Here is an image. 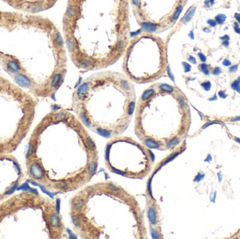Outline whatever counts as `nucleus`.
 <instances>
[{
    "instance_id": "72a5a7b5",
    "label": "nucleus",
    "mask_w": 240,
    "mask_h": 239,
    "mask_svg": "<svg viewBox=\"0 0 240 239\" xmlns=\"http://www.w3.org/2000/svg\"><path fill=\"white\" fill-rule=\"evenodd\" d=\"M220 39L222 41H226V40L229 41V39H230V37H229L228 35H227V34H226V35H224L223 37H220Z\"/></svg>"
},
{
    "instance_id": "f3484780",
    "label": "nucleus",
    "mask_w": 240,
    "mask_h": 239,
    "mask_svg": "<svg viewBox=\"0 0 240 239\" xmlns=\"http://www.w3.org/2000/svg\"><path fill=\"white\" fill-rule=\"evenodd\" d=\"M225 18H226V16L225 15H222V14H219L216 17V21L218 24H222V23L225 22Z\"/></svg>"
},
{
    "instance_id": "ddd939ff",
    "label": "nucleus",
    "mask_w": 240,
    "mask_h": 239,
    "mask_svg": "<svg viewBox=\"0 0 240 239\" xmlns=\"http://www.w3.org/2000/svg\"><path fill=\"white\" fill-rule=\"evenodd\" d=\"M96 131H97V132L100 135L104 136V137H109V136L111 135V134H112L111 131H108V130H105V129H96Z\"/></svg>"
},
{
    "instance_id": "9b49d317",
    "label": "nucleus",
    "mask_w": 240,
    "mask_h": 239,
    "mask_svg": "<svg viewBox=\"0 0 240 239\" xmlns=\"http://www.w3.org/2000/svg\"><path fill=\"white\" fill-rule=\"evenodd\" d=\"M49 219L51 224V226H53V227H58L61 225V221H60L59 217H58V215H56V214L51 215Z\"/></svg>"
},
{
    "instance_id": "39448f33",
    "label": "nucleus",
    "mask_w": 240,
    "mask_h": 239,
    "mask_svg": "<svg viewBox=\"0 0 240 239\" xmlns=\"http://www.w3.org/2000/svg\"><path fill=\"white\" fill-rule=\"evenodd\" d=\"M16 7L24 9L31 12L46 10L54 5L57 0H4Z\"/></svg>"
},
{
    "instance_id": "aec40b11",
    "label": "nucleus",
    "mask_w": 240,
    "mask_h": 239,
    "mask_svg": "<svg viewBox=\"0 0 240 239\" xmlns=\"http://www.w3.org/2000/svg\"><path fill=\"white\" fill-rule=\"evenodd\" d=\"M201 86L204 88L205 91H210V89H211V83L209 81H206L203 82V83H201Z\"/></svg>"
},
{
    "instance_id": "9d476101",
    "label": "nucleus",
    "mask_w": 240,
    "mask_h": 239,
    "mask_svg": "<svg viewBox=\"0 0 240 239\" xmlns=\"http://www.w3.org/2000/svg\"><path fill=\"white\" fill-rule=\"evenodd\" d=\"M84 203V200L82 198H76L72 201V208L75 210H81L83 208Z\"/></svg>"
},
{
    "instance_id": "f704fd0d",
    "label": "nucleus",
    "mask_w": 240,
    "mask_h": 239,
    "mask_svg": "<svg viewBox=\"0 0 240 239\" xmlns=\"http://www.w3.org/2000/svg\"><path fill=\"white\" fill-rule=\"evenodd\" d=\"M222 46H224L225 47H228L229 46V41L228 40H226V41H222Z\"/></svg>"
},
{
    "instance_id": "423d86ee",
    "label": "nucleus",
    "mask_w": 240,
    "mask_h": 239,
    "mask_svg": "<svg viewBox=\"0 0 240 239\" xmlns=\"http://www.w3.org/2000/svg\"><path fill=\"white\" fill-rule=\"evenodd\" d=\"M15 81L18 85L23 86V87H30L32 86V80L26 74L23 73H19L16 74L15 76Z\"/></svg>"
},
{
    "instance_id": "412c9836",
    "label": "nucleus",
    "mask_w": 240,
    "mask_h": 239,
    "mask_svg": "<svg viewBox=\"0 0 240 239\" xmlns=\"http://www.w3.org/2000/svg\"><path fill=\"white\" fill-rule=\"evenodd\" d=\"M220 121H209V122L205 123L204 125L203 126H202V129H205L206 128L208 127L209 126H211V125H214V124H221Z\"/></svg>"
},
{
    "instance_id": "ea45409f",
    "label": "nucleus",
    "mask_w": 240,
    "mask_h": 239,
    "mask_svg": "<svg viewBox=\"0 0 240 239\" xmlns=\"http://www.w3.org/2000/svg\"><path fill=\"white\" fill-rule=\"evenodd\" d=\"M203 31L204 32H211V30H210L208 29V28H204Z\"/></svg>"
},
{
    "instance_id": "6e6552de",
    "label": "nucleus",
    "mask_w": 240,
    "mask_h": 239,
    "mask_svg": "<svg viewBox=\"0 0 240 239\" xmlns=\"http://www.w3.org/2000/svg\"><path fill=\"white\" fill-rule=\"evenodd\" d=\"M30 172L34 178L37 179L42 178L44 175L43 169L37 164H34L32 165L30 168Z\"/></svg>"
},
{
    "instance_id": "f257e3e1",
    "label": "nucleus",
    "mask_w": 240,
    "mask_h": 239,
    "mask_svg": "<svg viewBox=\"0 0 240 239\" xmlns=\"http://www.w3.org/2000/svg\"><path fill=\"white\" fill-rule=\"evenodd\" d=\"M131 0H67L63 37L76 67L106 69L122 57L130 39Z\"/></svg>"
},
{
    "instance_id": "f8f14e48",
    "label": "nucleus",
    "mask_w": 240,
    "mask_h": 239,
    "mask_svg": "<svg viewBox=\"0 0 240 239\" xmlns=\"http://www.w3.org/2000/svg\"><path fill=\"white\" fill-rule=\"evenodd\" d=\"M144 142L146 146H148V147H150V148H152V149L158 148L159 146V144H158L155 140H152V139L150 138V137H148V138L145 139Z\"/></svg>"
},
{
    "instance_id": "7c9ffc66",
    "label": "nucleus",
    "mask_w": 240,
    "mask_h": 239,
    "mask_svg": "<svg viewBox=\"0 0 240 239\" xmlns=\"http://www.w3.org/2000/svg\"><path fill=\"white\" fill-rule=\"evenodd\" d=\"M234 30H235V32H237V34H240V28L237 23H235V28H234Z\"/></svg>"
},
{
    "instance_id": "6ab92c4d",
    "label": "nucleus",
    "mask_w": 240,
    "mask_h": 239,
    "mask_svg": "<svg viewBox=\"0 0 240 239\" xmlns=\"http://www.w3.org/2000/svg\"><path fill=\"white\" fill-rule=\"evenodd\" d=\"M96 168H97V164L96 162H91L90 164L89 167H88V170L91 175H93L95 171L96 170Z\"/></svg>"
},
{
    "instance_id": "c85d7f7f",
    "label": "nucleus",
    "mask_w": 240,
    "mask_h": 239,
    "mask_svg": "<svg viewBox=\"0 0 240 239\" xmlns=\"http://www.w3.org/2000/svg\"><path fill=\"white\" fill-rule=\"evenodd\" d=\"M218 96H220L221 98H227V94L224 91H220L218 92Z\"/></svg>"
},
{
    "instance_id": "7ed1b4c3",
    "label": "nucleus",
    "mask_w": 240,
    "mask_h": 239,
    "mask_svg": "<svg viewBox=\"0 0 240 239\" xmlns=\"http://www.w3.org/2000/svg\"><path fill=\"white\" fill-rule=\"evenodd\" d=\"M122 58V70L130 81L150 83L169 75L168 46L159 34L140 28L133 32Z\"/></svg>"
},
{
    "instance_id": "0eeeda50",
    "label": "nucleus",
    "mask_w": 240,
    "mask_h": 239,
    "mask_svg": "<svg viewBox=\"0 0 240 239\" xmlns=\"http://www.w3.org/2000/svg\"><path fill=\"white\" fill-rule=\"evenodd\" d=\"M6 67L7 70L11 73L17 74L22 70V67L20 63L16 60H9L6 62Z\"/></svg>"
},
{
    "instance_id": "bb28decb",
    "label": "nucleus",
    "mask_w": 240,
    "mask_h": 239,
    "mask_svg": "<svg viewBox=\"0 0 240 239\" xmlns=\"http://www.w3.org/2000/svg\"><path fill=\"white\" fill-rule=\"evenodd\" d=\"M187 60H188L189 62H190V63H192V64H196L197 63L196 58L194 56H192V55H189Z\"/></svg>"
},
{
    "instance_id": "a878e982",
    "label": "nucleus",
    "mask_w": 240,
    "mask_h": 239,
    "mask_svg": "<svg viewBox=\"0 0 240 239\" xmlns=\"http://www.w3.org/2000/svg\"><path fill=\"white\" fill-rule=\"evenodd\" d=\"M198 56L200 58V60L203 63H205L206 61V57L202 53H198Z\"/></svg>"
},
{
    "instance_id": "a211bd4d",
    "label": "nucleus",
    "mask_w": 240,
    "mask_h": 239,
    "mask_svg": "<svg viewBox=\"0 0 240 239\" xmlns=\"http://www.w3.org/2000/svg\"><path fill=\"white\" fill-rule=\"evenodd\" d=\"M86 142H87V145H88V148L91 149V150H94L95 149H96V145H95L94 142L92 141L91 137H88V136H86Z\"/></svg>"
},
{
    "instance_id": "4468645a",
    "label": "nucleus",
    "mask_w": 240,
    "mask_h": 239,
    "mask_svg": "<svg viewBox=\"0 0 240 239\" xmlns=\"http://www.w3.org/2000/svg\"><path fill=\"white\" fill-rule=\"evenodd\" d=\"M200 70L203 72L205 75H208L209 74V69H208V65L206 63H202L200 65Z\"/></svg>"
},
{
    "instance_id": "a19ab883",
    "label": "nucleus",
    "mask_w": 240,
    "mask_h": 239,
    "mask_svg": "<svg viewBox=\"0 0 240 239\" xmlns=\"http://www.w3.org/2000/svg\"><path fill=\"white\" fill-rule=\"evenodd\" d=\"M237 80H238V81H239V83H240V76H239V77H238V79Z\"/></svg>"
},
{
    "instance_id": "58836bf2",
    "label": "nucleus",
    "mask_w": 240,
    "mask_h": 239,
    "mask_svg": "<svg viewBox=\"0 0 240 239\" xmlns=\"http://www.w3.org/2000/svg\"><path fill=\"white\" fill-rule=\"evenodd\" d=\"M235 141L240 144V138H239V137H235Z\"/></svg>"
},
{
    "instance_id": "4be33fe9",
    "label": "nucleus",
    "mask_w": 240,
    "mask_h": 239,
    "mask_svg": "<svg viewBox=\"0 0 240 239\" xmlns=\"http://www.w3.org/2000/svg\"><path fill=\"white\" fill-rule=\"evenodd\" d=\"M107 187H108L111 191H115V192H117V191H120V188L119 187V186H116V185H115L113 184H108V185H107Z\"/></svg>"
},
{
    "instance_id": "473e14b6",
    "label": "nucleus",
    "mask_w": 240,
    "mask_h": 239,
    "mask_svg": "<svg viewBox=\"0 0 240 239\" xmlns=\"http://www.w3.org/2000/svg\"><path fill=\"white\" fill-rule=\"evenodd\" d=\"M203 178H204V175H202V174H200V173L198 174L197 176L195 178V181H197V182L200 181V180L203 179Z\"/></svg>"
},
{
    "instance_id": "e433bc0d",
    "label": "nucleus",
    "mask_w": 240,
    "mask_h": 239,
    "mask_svg": "<svg viewBox=\"0 0 240 239\" xmlns=\"http://www.w3.org/2000/svg\"><path fill=\"white\" fill-rule=\"evenodd\" d=\"M235 18L238 20V22L240 23V13H236L235 15Z\"/></svg>"
},
{
    "instance_id": "cd10ccee",
    "label": "nucleus",
    "mask_w": 240,
    "mask_h": 239,
    "mask_svg": "<svg viewBox=\"0 0 240 239\" xmlns=\"http://www.w3.org/2000/svg\"><path fill=\"white\" fill-rule=\"evenodd\" d=\"M238 69V65H235L232 66V67H230L229 70H230V72H235Z\"/></svg>"
},
{
    "instance_id": "1a4fd4ad",
    "label": "nucleus",
    "mask_w": 240,
    "mask_h": 239,
    "mask_svg": "<svg viewBox=\"0 0 240 239\" xmlns=\"http://www.w3.org/2000/svg\"><path fill=\"white\" fill-rule=\"evenodd\" d=\"M148 217L149 221H150L152 224H156L157 222V211H156L155 208L154 207L150 206L149 207L148 210Z\"/></svg>"
},
{
    "instance_id": "2eb2a0df",
    "label": "nucleus",
    "mask_w": 240,
    "mask_h": 239,
    "mask_svg": "<svg viewBox=\"0 0 240 239\" xmlns=\"http://www.w3.org/2000/svg\"><path fill=\"white\" fill-rule=\"evenodd\" d=\"M180 142V139L178 137H174V138L171 139V140H169L167 143V146L169 147H173L176 146V145H178Z\"/></svg>"
},
{
    "instance_id": "dca6fc26",
    "label": "nucleus",
    "mask_w": 240,
    "mask_h": 239,
    "mask_svg": "<svg viewBox=\"0 0 240 239\" xmlns=\"http://www.w3.org/2000/svg\"><path fill=\"white\" fill-rule=\"evenodd\" d=\"M231 87L234 91H237V92L240 93V83H239V82L238 81V80L234 81L233 83H232Z\"/></svg>"
},
{
    "instance_id": "f03ea898",
    "label": "nucleus",
    "mask_w": 240,
    "mask_h": 239,
    "mask_svg": "<svg viewBox=\"0 0 240 239\" xmlns=\"http://www.w3.org/2000/svg\"><path fill=\"white\" fill-rule=\"evenodd\" d=\"M74 103L79 117L87 127L98 113L102 116L97 129L104 118L102 129L107 130V121L110 128L122 129L135 110L133 86L124 74L113 71L98 72L77 86Z\"/></svg>"
},
{
    "instance_id": "393cba45",
    "label": "nucleus",
    "mask_w": 240,
    "mask_h": 239,
    "mask_svg": "<svg viewBox=\"0 0 240 239\" xmlns=\"http://www.w3.org/2000/svg\"><path fill=\"white\" fill-rule=\"evenodd\" d=\"M221 73V69L220 67H216L212 71V74L214 75H219Z\"/></svg>"
},
{
    "instance_id": "b1692460",
    "label": "nucleus",
    "mask_w": 240,
    "mask_h": 239,
    "mask_svg": "<svg viewBox=\"0 0 240 239\" xmlns=\"http://www.w3.org/2000/svg\"><path fill=\"white\" fill-rule=\"evenodd\" d=\"M72 221H73V223L75 224V225L77 226V227H78V226H80V218L78 217L77 216V215H75V216L72 217Z\"/></svg>"
},
{
    "instance_id": "20e7f679",
    "label": "nucleus",
    "mask_w": 240,
    "mask_h": 239,
    "mask_svg": "<svg viewBox=\"0 0 240 239\" xmlns=\"http://www.w3.org/2000/svg\"><path fill=\"white\" fill-rule=\"evenodd\" d=\"M186 0H131V7L140 29L160 34L176 25Z\"/></svg>"
},
{
    "instance_id": "5701e85b",
    "label": "nucleus",
    "mask_w": 240,
    "mask_h": 239,
    "mask_svg": "<svg viewBox=\"0 0 240 239\" xmlns=\"http://www.w3.org/2000/svg\"><path fill=\"white\" fill-rule=\"evenodd\" d=\"M58 186L61 189H63V190H66V189L68 188L69 185L67 182H61L60 184H58Z\"/></svg>"
},
{
    "instance_id": "c756f323",
    "label": "nucleus",
    "mask_w": 240,
    "mask_h": 239,
    "mask_svg": "<svg viewBox=\"0 0 240 239\" xmlns=\"http://www.w3.org/2000/svg\"><path fill=\"white\" fill-rule=\"evenodd\" d=\"M207 23H208V24L211 27H215L216 25V24H217L216 20H208L207 21Z\"/></svg>"
},
{
    "instance_id": "2f4dec72",
    "label": "nucleus",
    "mask_w": 240,
    "mask_h": 239,
    "mask_svg": "<svg viewBox=\"0 0 240 239\" xmlns=\"http://www.w3.org/2000/svg\"><path fill=\"white\" fill-rule=\"evenodd\" d=\"M222 65L225 66H230V65H231V62H230L229 60L227 59H225L222 62Z\"/></svg>"
},
{
    "instance_id": "4c0bfd02",
    "label": "nucleus",
    "mask_w": 240,
    "mask_h": 239,
    "mask_svg": "<svg viewBox=\"0 0 240 239\" xmlns=\"http://www.w3.org/2000/svg\"><path fill=\"white\" fill-rule=\"evenodd\" d=\"M217 100V96H216V94H215L214 96V97H212L211 98H209V100L210 101H214V100Z\"/></svg>"
},
{
    "instance_id": "c9c22d12",
    "label": "nucleus",
    "mask_w": 240,
    "mask_h": 239,
    "mask_svg": "<svg viewBox=\"0 0 240 239\" xmlns=\"http://www.w3.org/2000/svg\"><path fill=\"white\" fill-rule=\"evenodd\" d=\"M231 121H240V116H236V117H234V118H231V120H230Z\"/></svg>"
}]
</instances>
